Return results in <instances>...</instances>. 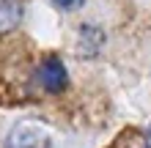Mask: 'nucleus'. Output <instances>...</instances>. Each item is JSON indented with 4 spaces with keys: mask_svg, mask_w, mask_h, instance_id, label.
Masks as SVG:
<instances>
[{
    "mask_svg": "<svg viewBox=\"0 0 151 148\" xmlns=\"http://www.w3.org/2000/svg\"><path fill=\"white\" fill-rule=\"evenodd\" d=\"M52 3H55L58 8H63V11H74V8H80L85 0H52Z\"/></svg>",
    "mask_w": 151,
    "mask_h": 148,
    "instance_id": "39448f33",
    "label": "nucleus"
},
{
    "mask_svg": "<svg viewBox=\"0 0 151 148\" xmlns=\"http://www.w3.org/2000/svg\"><path fill=\"white\" fill-rule=\"evenodd\" d=\"M39 85L47 93H60L66 88V66L60 63V58H47L39 66Z\"/></svg>",
    "mask_w": 151,
    "mask_h": 148,
    "instance_id": "f03ea898",
    "label": "nucleus"
},
{
    "mask_svg": "<svg viewBox=\"0 0 151 148\" xmlns=\"http://www.w3.org/2000/svg\"><path fill=\"white\" fill-rule=\"evenodd\" d=\"M6 148H52L47 129L39 124H19L8 132Z\"/></svg>",
    "mask_w": 151,
    "mask_h": 148,
    "instance_id": "f257e3e1",
    "label": "nucleus"
},
{
    "mask_svg": "<svg viewBox=\"0 0 151 148\" xmlns=\"http://www.w3.org/2000/svg\"><path fill=\"white\" fill-rule=\"evenodd\" d=\"M104 41V33L99 28H93V25H85V28H80V52H85L88 58L96 55Z\"/></svg>",
    "mask_w": 151,
    "mask_h": 148,
    "instance_id": "7ed1b4c3",
    "label": "nucleus"
},
{
    "mask_svg": "<svg viewBox=\"0 0 151 148\" xmlns=\"http://www.w3.org/2000/svg\"><path fill=\"white\" fill-rule=\"evenodd\" d=\"M19 3H14V0H0V30H11L17 22H19Z\"/></svg>",
    "mask_w": 151,
    "mask_h": 148,
    "instance_id": "20e7f679",
    "label": "nucleus"
},
{
    "mask_svg": "<svg viewBox=\"0 0 151 148\" xmlns=\"http://www.w3.org/2000/svg\"><path fill=\"white\" fill-rule=\"evenodd\" d=\"M146 145L151 148V129H148V137H146Z\"/></svg>",
    "mask_w": 151,
    "mask_h": 148,
    "instance_id": "423d86ee",
    "label": "nucleus"
}]
</instances>
